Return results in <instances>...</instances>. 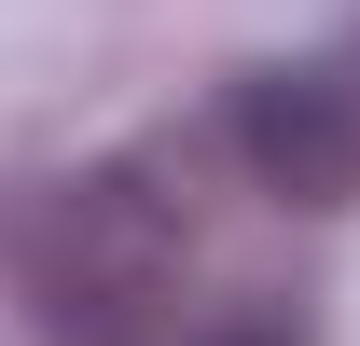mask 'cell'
<instances>
[{
    "label": "cell",
    "mask_w": 360,
    "mask_h": 346,
    "mask_svg": "<svg viewBox=\"0 0 360 346\" xmlns=\"http://www.w3.org/2000/svg\"><path fill=\"white\" fill-rule=\"evenodd\" d=\"M222 139L277 208H360V84L347 70H236Z\"/></svg>",
    "instance_id": "obj_2"
},
{
    "label": "cell",
    "mask_w": 360,
    "mask_h": 346,
    "mask_svg": "<svg viewBox=\"0 0 360 346\" xmlns=\"http://www.w3.org/2000/svg\"><path fill=\"white\" fill-rule=\"evenodd\" d=\"M208 346H305V333H291V319H222Z\"/></svg>",
    "instance_id": "obj_3"
},
{
    "label": "cell",
    "mask_w": 360,
    "mask_h": 346,
    "mask_svg": "<svg viewBox=\"0 0 360 346\" xmlns=\"http://www.w3.org/2000/svg\"><path fill=\"white\" fill-rule=\"evenodd\" d=\"M0 277L42 346H167L180 319V208L139 167H70L0 208Z\"/></svg>",
    "instance_id": "obj_1"
}]
</instances>
